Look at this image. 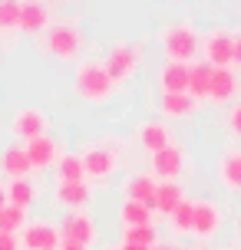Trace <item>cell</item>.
I'll return each instance as SVG.
<instances>
[{"instance_id": "e0dca14e", "label": "cell", "mask_w": 241, "mask_h": 250, "mask_svg": "<svg viewBox=\"0 0 241 250\" xmlns=\"http://www.w3.org/2000/svg\"><path fill=\"white\" fill-rule=\"evenodd\" d=\"M0 171L10 178V181H17V178H30L33 165H30V158H26L24 145H7V148L0 151Z\"/></svg>"}, {"instance_id": "8fae6325", "label": "cell", "mask_w": 241, "mask_h": 250, "mask_svg": "<svg viewBox=\"0 0 241 250\" xmlns=\"http://www.w3.org/2000/svg\"><path fill=\"white\" fill-rule=\"evenodd\" d=\"M60 227L50 221H33L24 227V247L26 250H60Z\"/></svg>"}, {"instance_id": "52a82bcc", "label": "cell", "mask_w": 241, "mask_h": 250, "mask_svg": "<svg viewBox=\"0 0 241 250\" xmlns=\"http://www.w3.org/2000/svg\"><path fill=\"white\" fill-rule=\"evenodd\" d=\"M221 224H225V211L218 208L212 198H198L195 201V224H192V237L208 244L221 234Z\"/></svg>"}, {"instance_id": "8d00e7d4", "label": "cell", "mask_w": 241, "mask_h": 250, "mask_svg": "<svg viewBox=\"0 0 241 250\" xmlns=\"http://www.w3.org/2000/svg\"><path fill=\"white\" fill-rule=\"evenodd\" d=\"M152 250H178V247H175V244H162V247H159V244H155Z\"/></svg>"}, {"instance_id": "44dd1931", "label": "cell", "mask_w": 241, "mask_h": 250, "mask_svg": "<svg viewBox=\"0 0 241 250\" xmlns=\"http://www.w3.org/2000/svg\"><path fill=\"white\" fill-rule=\"evenodd\" d=\"M218 178L228 191H241V148H228L218 158Z\"/></svg>"}, {"instance_id": "f35d334b", "label": "cell", "mask_w": 241, "mask_h": 250, "mask_svg": "<svg viewBox=\"0 0 241 250\" xmlns=\"http://www.w3.org/2000/svg\"><path fill=\"white\" fill-rule=\"evenodd\" d=\"M116 250H119V247H116Z\"/></svg>"}, {"instance_id": "cb8c5ba5", "label": "cell", "mask_w": 241, "mask_h": 250, "mask_svg": "<svg viewBox=\"0 0 241 250\" xmlns=\"http://www.w3.org/2000/svg\"><path fill=\"white\" fill-rule=\"evenodd\" d=\"M169 224H172V230H175L178 237H192V224H195V201H182L175 211L169 214Z\"/></svg>"}, {"instance_id": "5bb4252c", "label": "cell", "mask_w": 241, "mask_h": 250, "mask_svg": "<svg viewBox=\"0 0 241 250\" xmlns=\"http://www.w3.org/2000/svg\"><path fill=\"white\" fill-rule=\"evenodd\" d=\"M53 198H56V204L66 208V211H83L89 201H93V191H89L86 181H56Z\"/></svg>"}, {"instance_id": "ffe728a7", "label": "cell", "mask_w": 241, "mask_h": 250, "mask_svg": "<svg viewBox=\"0 0 241 250\" xmlns=\"http://www.w3.org/2000/svg\"><path fill=\"white\" fill-rule=\"evenodd\" d=\"M155 188H159V181L152 175H132L126 181V201H139L155 211Z\"/></svg>"}, {"instance_id": "ba28073f", "label": "cell", "mask_w": 241, "mask_h": 250, "mask_svg": "<svg viewBox=\"0 0 241 250\" xmlns=\"http://www.w3.org/2000/svg\"><path fill=\"white\" fill-rule=\"evenodd\" d=\"M60 237L83 244V247H93L96 244V221L86 211H70L63 217V224H60Z\"/></svg>"}, {"instance_id": "f1b7e54d", "label": "cell", "mask_w": 241, "mask_h": 250, "mask_svg": "<svg viewBox=\"0 0 241 250\" xmlns=\"http://www.w3.org/2000/svg\"><path fill=\"white\" fill-rule=\"evenodd\" d=\"M26 227V211L24 208H17V204H3L0 208V230L3 234H17V230H24Z\"/></svg>"}, {"instance_id": "d590c367", "label": "cell", "mask_w": 241, "mask_h": 250, "mask_svg": "<svg viewBox=\"0 0 241 250\" xmlns=\"http://www.w3.org/2000/svg\"><path fill=\"white\" fill-rule=\"evenodd\" d=\"M119 250H152V247H136V244H122Z\"/></svg>"}, {"instance_id": "4dcf8cb0", "label": "cell", "mask_w": 241, "mask_h": 250, "mask_svg": "<svg viewBox=\"0 0 241 250\" xmlns=\"http://www.w3.org/2000/svg\"><path fill=\"white\" fill-rule=\"evenodd\" d=\"M225 122H228V132H231V135L241 138V99L231 102V109H228V115H225Z\"/></svg>"}, {"instance_id": "4fadbf2b", "label": "cell", "mask_w": 241, "mask_h": 250, "mask_svg": "<svg viewBox=\"0 0 241 250\" xmlns=\"http://www.w3.org/2000/svg\"><path fill=\"white\" fill-rule=\"evenodd\" d=\"M24 148H26V158L33 165V171H47V168H53V165L60 162V145L50 135L33 138V142H26Z\"/></svg>"}, {"instance_id": "f546056e", "label": "cell", "mask_w": 241, "mask_h": 250, "mask_svg": "<svg viewBox=\"0 0 241 250\" xmlns=\"http://www.w3.org/2000/svg\"><path fill=\"white\" fill-rule=\"evenodd\" d=\"M122 244H136V247H155V224L122 227Z\"/></svg>"}, {"instance_id": "484cf974", "label": "cell", "mask_w": 241, "mask_h": 250, "mask_svg": "<svg viewBox=\"0 0 241 250\" xmlns=\"http://www.w3.org/2000/svg\"><path fill=\"white\" fill-rule=\"evenodd\" d=\"M119 221H122V227L152 224V208H145V204H139V201H122V208H119Z\"/></svg>"}, {"instance_id": "277c9868", "label": "cell", "mask_w": 241, "mask_h": 250, "mask_svg": "<svg viewBox=\"0 0 241 250\" xmlns=\"http://www.w3.org/2000/svg\"><path fill=\"white\" fill-rule=\"evenodd\" d=\"M79 158H83V171H86V178L102 181V178L113 175L116 165H119V142H113V138L96 142V145H89Z\"/></svg>"}, {"instance_id": "74e56055", "label": "cell", "mask_w": 241, "mask_h": 250, "mask_svg": "<svg viewBox=\"0 0 241 250\" xmlns=\"http://www.w3.org/2000/svg\"><path fill=\"white\" fill-rule=\"evenodd\" d=\"M198 250H218V247H208V244H205V247H198Z\"/></svg>"}, {"instance_id": "d4e9b609", "label": "cell", "mask_w": 241, "mask_h": 250, "mask_svg": "<svg viewBox=\"0 0 241 250\" xmlns=\"http://www.w3.org/2000/svg\"><path fill=\"white\" fill-rule=\"evenodd\" d=\"M37 201V188H33V181L30 178H17V181H10L7 185V204H17V208H30Z\"/></svg>"}, {"instance_id": "30bf717a", "label": "cell", "mask_w": 241, "mask_h": 250, "mask_svg": "<svg viewBox=\"0 0 241 250\" xmlns=\"http://www.w3.org/2000/svg\"><path fill=\"white\" fill-rule=\"evenodd\" d=\"M50 30V7L43 0H20V33L43 37Z\"/></svg>"}, {"instance_id": "9a60e30c", "label": "cell", "mask_w": 241, "mask_h": 250, "mask_svg": "<svg viewBox=\"0 0 241 250\" xmlns=\"http://www.w3.org/2000/svg\"><path fill=\"white\" fill-rule=\"evenodd\" d=\"M13 135L24 138V142H33V138L47 135V115L40 112V109H20V112L13 115Z\"/></svg>"}, {"instance_id": "d6986e66", "label": "cell", "mask_w": 241, "mask_h": 250, "mask_svg": "<svg viewBox=\"0 0 241 250\" xmlns=\"http://www.w3.org/2000/svg\"><path fill=\"white\" fill-rule=\"evenodd\" d=\"M195 109H198V102L192 99L189 92H165L159 99V112L165 119H189Z\"/></svg>"}, {"instance_id": "3957f363", "label": "cell", "mask_w": 241, "mask_h": 250, "mask_svg": "<svg viewBox=\"0 0 241 250\" xmlns=\"http://www.w3.org/2000/svg\"><path fill=\"white\" fill-rule=\"evenodd\" d=\"M43 53H50L53 60H63V62L76 60L83 53V30H79V23H73V20L53 23L43 33Z\"/></svg>"}, {"instance_id": "4316f807", "label": "cell", "mask_w": 241, "mask_h": 250, "mask_svg": "<svg viewBox=\"0 0 241 250\" xmlns=\"http://www.w3.org/2000/svg\"><path fill=\"white\" fill-rule=\"evenodd\" d=\"M53 168H56V181H86L79 155H60V162L53 165Z\"/></svg>"}, {"instance_id": "ac0fdd59", "label": "cell", "mask_w": 241, "mask_h": 250, "mask_svg": "<svg viewBox=\"0 0 241 250\" xmlns=\"http://www.w3.org/2000/svg\"><path fill=\"white\" fill-rule=\"evenodd\" d=\"M159 92H189V66L165 60L159 66Z\"/></svg>"}, {"instance_id": "83f0119b", "label": "cell", "mask_w": 241, "mask_h": 250, "mask_svg": "<svg viewBox=\"0 0 241 250\" xmlns=\"http://www.w3.org/2000/svg\"><path fill=\"white\" fill-rule=\"evenodd\" d=\"M20 30V0H0V37Z\"/></svg>"}, {"instance_id": "7402d4cb", "label": "cell", "mask_w": 241, "mask_h": 250, "mask_svg": "<svg viewBox=\"0 0 241 250\" xmlns=\"http://www.w3.org/2000/svg\"><path fill=\"white\" fill-rule=\"evenodd\" d=\"M208 89H212V66L208 62H189V96L195 102L208 99Z\"/></svg>"}, {"instance_id": "7a4b0ae2", "label": "cell", "mask_w": 241, "mask_h": 250, "mask_svg": "<svg viewBox=\"0 0 241 250\" xmlns=\"http://www.w3.org/2000/svg\"><path fill=\"white\" fill-rule=\"evenodd\" d=\"M159 40H162V53H165L169 62H185V66H189V62L198 56V50H202V33L192 23L165 26Z\"/></svg>"}, {"instance_id": "2e32d148", "label": "cell", "mask_w": 241, "mask_h": 250, "mask_svg": "<svg viewBox=\"0 0 241 250\" xmlns=\"http://www.w3.org/2000/svg\"><path fill=\"white\" fill-rule=\"evenodd\" d=\"M136 138H139V145L149 151V155L169 148V145L175 142V138H172V128H169L165 122H142L139 132H136Z\"/></svg>"}, {"instance_id": "e575fe53", "label": "cell", "mask_w": 241, "mask_h": 250, "mask_svg": "<svg viewBox=\"0 0 241 250\" xmlns=\"http://www.w3.org/2000/svg\"><path fill=\"white\" fill-rule=\"evenodd\" d=\"M7 204V185H0V208Z\"/></svg>"}, {"instance_id": "6da1fadb", "label": "cell", "mask_w": 241, "mask_h": 250, "mask_svg": "<svg viewBox=\"0 0 241 250\" xmlns=\"http://www.w3.org/2000/svg\"><path fill=\"white\" fill-rule=\"evenodd\" d=\"M73 89H76L79 99L99 105V102H109V99H113L116 83L109 79V73H106V66H102V62L86 60V62H79L76 79H73Z\"/></svg>"}, {"instance_id": "5b68a950", "label": "cell", "mask_w": 241, "mask_h": 250, "mask_svg": "<svg viewBox=\"0 0 241 250\" xmlns=\"http://www.w3.org/2000/svg\"><path fill=\"white\" fill-rule=\"evenodd\" d=\"M202 62H208L212 69H225L231 66V56H235V33L225 30V26H215L202 37Z\"/></svg>"}, {"instance_id": "8992f818", "label": "cell", "mask_w": 241, "mask_h": 250, "mask_svg": "<svg viewBox=\"0 0 241 250\" xmlns=\"http://www.w3.org/2000/svg\"><path fill=\"white\" fill-rule=\"evenodd\" d=\"M139 62H142L139 46H132V43H116V46H109V53H106L102 66H106L109 79L119 86V83H126V79H132V76H136Z\"/></svg>"}, {"instance_id": "836d02e7", "label": "cell", "mask_w": 241, "mask_h": 250, "mask_svg": "<svg viewBox=\"0 0 241 250\" xmlns=\"http://www.w3.org/2000/svg\"><path fill=\"white\" fill-rule=\"evenodd\" d=\"M60 250H89L83 244H73V240H60Z\"/></svg>"}, {"instance_id": "9c48e42d", "label": "cell", "mask_w": 241, "mask_h": 250, "mask_svg": "<svg viewBox=\"0 0 241 250\" xmlns=\"http://www.w3.org/2000/svg\"><path fill=\"white\" fill-rule=\"evenodd\" d=\"M241 92V79L238 73L225 66V69H212V89H208V102H215V105H228V102L238 99Z\"/></svg>"}, {"instance_id": "1f68e13d", "label": "cell", "mask_w": 241, "mask_h": 250, "mask_svg": "<svg viewBox=\"0 0 241 250\" xmlns=\"http://www.w3.org/2000/svg\"><path fill=\"white\" fill-rule=\"evenodd\" d=\"M20 247V244H17V237H13V234H3V230H0V250H17Z\"/></svg>"}, {"instance_id": "7c38bea8", "label": "cell", "mask_w": 241, "mask_h": 250, "mask_svg": "<svg viewBox=\"0 0 241 250\" xmlns=\"http://www.w3.org/2000/svg\"><path fill=\"white\" fill-rule=\"evenodd\" d=\"M185 171V151L178 148L175 142L169 148L155 151L152 155V175L162 178V181H178V175Z\"/></svg>"}, {"instance_id": "d6a6232c", "label": "cell", "mask_w": 241, "mask_h": 250, "mask_svg": "<svg viewBox=\"0 0 241 250\" xmlns=\"http://www.w3.org/2000/svg\"><path fill=\"white\" fill-rule=\"evenodd\" d=\"M231 66H238V69H241V30L235 33V56H231Z\"/></svg>"}, {"instance_id": "603a6c76", "label": "cell", "mask_w": 241, "mask_h": 250, "mask_svg": "<svg viewBox=\"0 0 241 250\" xmlns=\"http://www.w3.org/2000/svg\"><path fill=\"white\" fill-rule=\"evenodd\" d=\"M182 201H185V191H182L178 181H159V188H155V211H162L169 217Z\"/></svg>"}]
</instances>
